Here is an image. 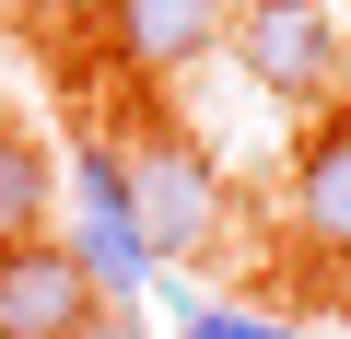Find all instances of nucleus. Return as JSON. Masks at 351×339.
Masks as SVG:
<instances>
[{"label": "nucleus", "instance_id": "obj_1", "mask_svg": "<svg viewBox=\"0 0 351 339\" xmlns=\"http://www.w3.org/2000/svg\"><path fill=\"white\" fill-rule=\"evenodd\" d=\"M117 176H129V223H141V258L152 269H188L211 234H223V164L188 140V129H141L117 152Z\"/></svg>", "mask_w": 351, "mask_h": 339}, {"label": "nucleus", "instance_id": "obj_2", "mask_svg": "<svg viewBox=\"0 0 351 339\" xmlns=\"http://www.w3.org/2000/svg\"><path fill=\"white\" fill-rule=\"evenodd\" d=\"M71 269H82L106 304H141V292H152V258H141V223H129V176H117V140H71Z\"/></svg>", "mask_w": 351, "mask_h": 339}, {"label": "nucleus", "instance_id": "obj_3", "mask_svg": "<svg viewBox=\"0 0 351 339\" xmlns=\"http://www.w3.org/2000/svg\"><path fill=\"white\" fill-rule=\"evenodd\" d=\"M223 47L246 59L258 94L304 105V94L339 82V0H234V36H223Z\"/></svg>", "mask_w": 351, "mask_h": 339}, {"label": "nucleus", "instance_id": "obj_4", "mask_svg": "<svg viewBox=\"0 0 351 339\" xmlns=\"http://www.w3.org/2000/svg\"><path fill=\"white\" fill-rule=\"evenodd\" d=\"M106 47L141 71V82H176V71H199L223 36H234V0H106Z\"/></svg>", "mask_w": 351, "mask_h": 339}, {"label": "nucleus", "instance_id": "obj_5", "mask_svg": "<svg viewBox=\"0 0 351 339\" xmlns=\"http://www.w3.org/2000/svg\"><path fill=\"white\" fill-rule=\"evenodd\" d=\"M293 246L351 269V105H328L293 152Z\"/></svg>", "mask_w": 351, "mask_h": 339}, {"label": "nucleus", "instance_id": "obj_6", "mask_svg": "<svg viewBox=\"0 0 351 339\" xmlns=\"http://www.w3.org/2000/svg\"><path fill=\"white\" fill-rule=\"evenodd\" d=\"M94 304H106V292L71 269V246H59V234H47V246H12V258H0V339H71Z\"/></svg>", "mask_w": 351, "mask_h": 339}, {"label": "nucleus", "instance_id": "obj_7", "mask_svg": "<svg viewBox=\"0 0 351 339\" xmlns=\"http://www.w3.org/2000/svg\"><path fill=\"white\" fill-rule=\"evenodd\" d=\"M47 223H59V152L0 117V258H12V246H47Z\"/></svg>", "mask_w": 351, "mask_h": 339}, {"label": "nucleus", "instance_id": "obj_8", "mask_svg": "<svg viewBox=\"0 0 351 339\" xmlns=\"http://www.w3.org/2000/svg\"><path fill=\"white\" fill-rule=\"evenodd\" d=\"M71 339H141V304H94V316H82Z\"/></svg>", "mask_w": 351, "mask_h": 339}, {"label": "nucleus", "instance_id": "obj_9", "mask_svg": "<svg viewBox=\"0 0 351 339\" xmlns=\"http://www.w3.org/2000/svg\"><path fill=\"white\" fill-rule=\"evenodd\" d=\"M12 12H24V24H94L106 0H12Z\"/></svg>", "mask_w": 351, "mask_h": 339}, {"label": "nucleus", "instance_id": "obj_10", "mask_svg": "<svg viewBox=\"0 0 351 339\" xmlns=\"http://www.w3.org/2000/svg\"><path fill=\"white\" fill-rule=\"evenodd\" d=\"M176 339H234V304H188V327Z\"/></svg>", "mask_w": 351, "mask_h": 339}, {"label": "nucleus", "instance_id": "obj_11", "mask_svg": "<svg viewBox=\"0 0 351 339\" xmlns=\"http://www.w3.org/2000/svg\"><path fill=\"white\" fill-rule=\"evenodd\" d=\"M234 339H293V327L281 316H234Z\"/></svg>", "mask_w": 351, "mask_h": 339}]
</instances>
